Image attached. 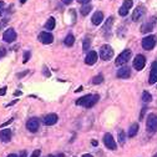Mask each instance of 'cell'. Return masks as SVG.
<instances>
[{
  "label": "cell",
  "mask_w": 157,
  "mask_h": 157,
  "mask_svg": "<svg viewBox=\"0 0 157 157\" xmlns=\"http://www.w3.org/2000/svg\"><path fill=\"white\" fill-rule=\"evenodd\" d=\"M14 121V119H10L9 121H6V122H4V123H2V125H0V128L2 127H5V126H8V125H10V123Z\"/></svg>",
  "instance_id": "cell-32"
},
{
  "label": "cell",
  "mask_w": 157,
  "mask_h": 157,
  "mask_svg": "<svg viewBox=\"0 0 157 157\" xmlns=\"http://www.w3.org/2000/svg\"><path fill=\"white\" fill-rule=\"evenodd\" d=\"M145 13H146L145 6L143 5H138L136 9H135L134 14H132V20H134V21H138L145 15Z\"/></svg>",
  "instance_id": "cell-11"
},
{
  "label": "cell",
  "mask_w": 157,
  "mask_h": 157,
  "mask_svg": "<svg viewBox=\"0 0 157 157\" xmlns=\"http://www.w3.org/2000/svg\"><path fill=\"white\" fill-rule=\"evenodd\" d=\"M100 57L105 61H109L113 57V50L110 45H102L100 49Z\"/></svg>",
  "instance_id": "cell-3"
},
{
  "label": "cell",
  "mask_w": 157,
  "mask_h": 157,
  "mask_svg": "<svg viewBox=\"0 0 157 157\" xmlns=\"http://www.w3.org/2000/svg\"><path fill=\"white\" fill-rule=\"evenodd\" d=\"M80 91H82V86H80L79 89H76V90H75V92H80Z\"/></svg>",
  "instance_id": "cell-42"
},
{
  "label": "cell",
  "mask_w": 157,
  "mask_h": 157,
  "mask_svg": "<svg viewBox=\"0 0 157 157\" xmlns=\"http://www.w3.org/2000/svg\"><path fill=\"white\" fill-rule=\"evenodd\" d=\"M91 9H92L91 5H90V4H85V5H82V8L80 9V13H81L82 16H86L90 11H91Z\"/></svg>",
  "instance_id": "cell-21"
},
{
  "label": "cell",
  "mask_w": 157,
  "mask_h": 157,
  "mask_svg": "<svg viewBox=\"0 0 157 157\" xmlns=\"http://www.w3.org/2000/svg\"><path fill=\"white\" fill-rule=\"evenodd\" d=\"M130 76H131V69L128 66H123V68L119 69V71H117L119 79H128Z\"/></svg>",
  "instance_id": "cell-15"
},
{
  "label": "cell",
  "mask_w": 157,
  "mask_h": 157,
  "mask_svg": "<svg viewBox=\"0 0 157 157\" xmlns=\"http://www.w3.org/2000/svg\"><path fill=\"white\" fill-rule=\"evenodd\" d=\"M77 3H80V4H89L90 3V0H77Z\"/></svg>",
  "instance_id": "cell-37"
},
{
  "label": "cell",
  "mask_w": 157,
  "mask_h": 157,
  "mask_svg": "<svg viewBox=\"0 0 157 157\" xmlns=\"http://www.w3.org/2000/svg\"><path fill=\"white\" fill-rule=\"evenodd\" d=\"M97 61V53L96 51H89L86 57H85V62L87 65H94Z\"/></svg>",
  "instance_id": "cell-16"
},
{
  "label": "cell",
  "mask_w": 157,
  "mask_h": 157,
  "mask_svg": "<svg viewBox=\"0 0 157 157\" xmlns=\"http://www.w3.org/2000/svg\"><path fill=\"white\" fill-rule=\"evenodd\" d=\"M142 101L143 102H151L152 101V95L147 91H143L142 92Z\"/></svg>",
  "instance_id": "cell-23"
},
{
  "label": "cell",
  "mask_w": 157,
  "mask_h": 157,
  "mask_svg": "<svg viewBox=\"0 0 157 157\" xmlns=\"http://www.w3.org/2000/svg\"><path fill=\"white\" fill-rule=\"evenodd\" d=\"M138 123H132V125L130 126L128 128V132H127V136L128 137H135L137 135V132H138Z\"/></svg>",
  "instance_id": "cell-19"
},
{
  "label": "cell",
  "mask_w": 157,
  "mask_h": 157,
  "mask_svg": "<svg viewBox=\"0 0 157 157\" xmlns=\"http://www.w3.org/2000/svg\"><path fill=\"white\" fill-rule=\"evenodd\" d=\"M30 56H31L30 51H25V53H24V59H23V62H24V64H26V62L30 60Z\"/></svg>",
  "instance_id": "cell-28"
},
{
  "label": "cell",
  "mask_w": 157,
  "mask_h": 157,
  "mask_svg": "<svg viewBox=\"0 0 157 157\" xmlns=\"http://www.w3.org/2000/svg\"><path fill=\"white\" fill-rule=\"evenodd\" d=\"M148 82H150V84H156L157 82V61H153L151 65V72H150Z\"/></svg>",
  "instance_id": "cell-14"
},
{
  "label": "cell",
  "mask_w": 157,
  "mask_h": 157,
  "mask_svg": "<svg viewBox=\"0 0 157 157\" xmlns=\"http://www.w3.org/2000/svg\"><path fill=\"white\" fill-rule=\"evenodd\" d=\"M43 72H44V75H45V76H47V77H49V76H50V75H51V74H50V71H49V70H47L46 68H44V70H43Z\"/></svg>",
  "instance_id": "cell-35"
},
{
  "label": "cell",
  "mask_w": 157,
  "mask_h": 157,
  "mask_svg": "<svg viewBox=\"0 0 157 157\" xmlns=\"http://www.w3.org/2000/svg\"><path fill=\"white\" fill-rule=\"evenodd\" d=\"M90 45H91V39L90 38H85L84 40V45H82V49H84V51H87L90 49Z\"/></svg>",
  "instance_id": "cell-25"
},
{
  "label": "cell",
  "mask_w": 157,
  "mask_h": 157,
  "mask_svg": "<svg viewBox=\"0 0 157 157\" xmlns=\"http://www.w3.org/2000/svg\"><path fill=\"white\" fill-rule=\"evenodd\" d=\"M14 95H15V96H20V95H21V91H15Z\"/></svg>",
  "instance_id": "cell-41"
},
{
  "label": "cell",
  "mask_w": 157,
  "mask_h": 157,
  "mask_svg": "<svg viewBox=\"0 0 157 157\" xmlns=\"http://www.w3.org/2000/svg\"><path fill=\"white\" fill-rule=\"evenodd\" d=\"M101 82H104V76L102 75H97L92 80V84L94 85H98V84H101Z\"/></svg>",
  "instance_id": "cell-27"
},
{
  "label": "cell",
  "mask_w": 157,
  "mask_h": 157,
  "mask_svg": "<svg viewBox=\"0 0 157 157\" xmlns=\"http://www.w3.org/2000/svg\"><path fill=\"white\" fill-rule=\"evenodd\" d=\"M0 140L3 142H9L11 140V130L10 128H5L0 131Z\"/></svg>",
  "instance_id": "cell-17"
},
{
  "label": "cell",
  "mask_w": 157,
  "mask_h": 157,
  "mask_svg": "<svg viewBox=\"0 0 157 157\" xmlns=\"http://www.w3.org/2000/svg\"><path fill=\"white\" fill-rule=\"evenodd\" d=\"M112 23H113V16H110L109 20L106 21L105 26H104V31H110V30H111V25H112Z\"/></svg>",
  "instance_id": "cell-24"
},
{
  "label": "cell",
  "mask_w": 157,
  "mask_h": 157,
  "mask_svg": "<svg viewBox=\"0 0 157 157\" xmlns=\"http://www.w3.org/2000/svg\"><path fill=\"white\" fill-rule=\"evenodd\" d=\"M45 29L47 31H51L53 29H55V19L54 18H49L46 24H45Z\"/></svg>",
  "instance_id": "cell-20"
},
{
  "label": "cell",
  "mask_w": 157,
  "mask_h": 157,
  "mask_svg": "<svg viewBox=\"0 0 157 157\" xmlns=\"http://www.w3.org/2000/svg\"><path fill=\"white\" fill-rule=\"evenodd\" d=\"M104 143H105V146L107 148H109V150H116V148H117V143H116V141H115V138L112 137L111 134H105Z\"/></svg>",
  "instance_id": "cell-7"
},
{
  "label": "cell",
  "mask_w": 157,
  "mask_h": 157,
  "mask_svg": "<svg viewBox=\"0 0 157 157\" xmlns=\"http://www.w3.org/2000/svg\"><path fill=\"white\" fill-rule=\"evenodd\" d=\"M4 6H5V3L4 2H0V16H2L3 13H4Z\"/></svg>",
  "instance_id": "cell-33"
},
{
  "label": "cell",
  "mask_w": 157,
  "mask_h": 157,
  "mask_svg": "<svg viewBox=\"0 0 157 157\" xmlns=\"http://www.w3.org/2000/svg\"><path fill=\"white\" fill-rule=\"evenodd\" d=\"M145 112H146V107H142V111H141V116H140V120H143Z\"/></svg>",
  "instance_id": "cell-36"
},
{
  "label": "cell",
  "mask_w": 157,
  "mask_h": 157,
  "mask_svg": "<svg viewBox=\"0 0 157 157\" xmlns=\"http://www.w3.org/2000/svg\"><path fill=\"white\" fill-rule=\"evenodd\" d=\"M8 157H18V155H15V153H10V155H8Z\"/></svg>",
  "instance_id": "cell-44"
},
{
  "label": "cell",
  "mask_w": 157,
  "mask_h": 157,
  "mask_svg": "<svg viewBox=\"0 0 157 157\" xmlns=\"http://www.w3.org/2000/svg\"><path fill=\"white\" fill-rule=\"evenodd\" d=\"M20 157H26V152H25V151H23L21 155H20Z\"/></svg>",
  "instance_id": "cell-43"
},
{
  "label": "cell",
  "mask_w": 157,
  "mask_h": 157,
  "mask_svg": "<svg viewBox=\"0 0 157 157\" xmlns=\"http://www.w3.org/2000/svg\"><path fill=\"white\" fill-rule=\"evenodd\" d=\"M39 126H40V122H39V120H38L36 117L30 119V120L28 121V123H26V128H28L30 132H38Z\"/></svg>",
  "instance_id": "cell-12"
},
{
  "label": "cell",
  "mask_w": 157,
  "mask_h": 157,
  "mask_svg": "<svg viewBox=\"0 0 157 157\" xmlns=\"http://www.w3.org/2000/svg\"><path fill=\"white\" fill-rule=\"evenodd\" d=\"M132 5H134L132 0H125L123 4H122V8H123V9H126V10H130L131 8H132Z\"/></svg>",
  "instance_id": "cell-26"
},
{
  "label": "cell",
  "mask_w": 157,
  "mask_h": 157,
  "mask_svg": "<svg viewBox=\"0 0 157 157\" xmlns=\"http://www.w3.org/2000/svg\"><path fill=\"white\" fill-rule=\"evenodd\" d=\"M38 39H39V41H40L41 44H45V45L51 44L53 41H54V36L50 34V32H47V31L40 32L39 36H38Z\"/></svg>",
  "instance_id": "cell-9"
},
{
  "label": "cell",
  "mask_w": 157,
  "mask_h": 157,
  "mask_svg": "<svg viewBox=\"0 0 157 157\" xmlns=\"http://www.w3.org/2000/svg\"><path fill=\"white\" fill-rule=\"evenodd\" d=\"M18 100H19V98H15L14 101H11V102H9V104H8V106H13L14 104H16V102H18Z\"/></svg>",
  "instance_id": "cell-39"
},
{
  "label": "cell",
  "mask_w": 157,
  "mask_h": 157,
  "mask_svg": "<svg viewBox=\"0 0 157 157\" xmlns=\"http://www.w3.org/2000/svg\"><path fill=\"white\" fill-rule=\"evenodd\" d=\"M153 157H157V153H156V155H155V156H153Z\"/></svg>",
  "instance_id": "cell-48"
},
{
  "label": "cell",
  "mask_w": 157,
  "mask_h": 157,
  "mask_svg": "<svg viewBox=\"0 0 157 157\" xmlns=\"http://www.w3.org/2000/svg\"><path fill=\"white\" fill-rule=\"evenodd\" d=\"M146 65V57L143 55H137L134 60V69H136L137 71H141Z\"/></svg>",
  "instance_id": "cell-10"
},
{
  "label": "cell",
  "mask_w": 157,
  "mask_h": 157,
  "mask_svg": "<svg viewBox=\"0 0 157 157\" xmlns=\"http://www.w3.org/2000/svg\"><path fill=\"white\" fill-rule=\"evenodd\" d=\"M102 20H104V13L102 11H96L92 15V19H91L94 25H100V24L102 23Z\"/></svg>",
  "instance_id": "cell-18"
},
{
  "label": "cell",
  "mask_w": 157,
  "mask_h": 157,
  "mask_svg": "<svg viewBox=\"0 0 157 157\" xmlns=\"http://www.w3.org/2000/svg\"><path fill=\"white\" fill-rule=\"evenodd\" d=\"M47 157H64L62 153H59V155H50V156H47Z\"/></svg>",
  "instance_id": "cell-40"
},
{
  "label": "cell",
  "mask_w": 157,
  "mask_h": 157,
  "mask_svg": "<svg viewBox=\"0 0 157 157\" xmlns=\"http://www.w3.org/2000/svg\"><path fill=\"white\" fill-rule=\"evenodd\" d=\"M62 3H64L65 5H70V4L72 3V0H62Z\"/></svg>",
  "instance_id": "cell-38"
},
{
  "label": "cell",
  "mask_w": 157,
  "mask_h": 157,
  "mask_svg": "<svg viewBox=\"0 0 157 157\" xmlns=\"http://www.w3.org/2000/svg\"><path fill=\"white\" fill-rule=\"evenodd\" d=\"M119 140H120V142H121V143H125L126 135H125V132H123V131H120V137H119Z\"/></svg>",
  "instance_id": "cell-29"
},
{
  "label": "cell",
  "mask_w": 157,
  "mask_h": 157,
  "mask_svg": "<svg viewBox=\"0 0 157 157\" xmlns=\"http://www.w3.org/2000/svg\"><path fill=\"white\" fill-rule=\"evenodd\" d=\"M146 127L147 131L153 134V132L157 131V115L155 113H150L147 116V122H146Z\"/></svg>",
  "instance_id": "cell-2"
},
{
  "label": "cell",
  "mask_w": 157,
  "mask_h": 157,
  "mask_svg": "<svg viewBox=\"0 0 157 157\" xmlns=\"http://www.w3.org/2000/svg\"><path fill=\"white\" fill-rule=\"evenodd\" d=\"M6 54H8L6 49H5V47H0V59H3V57H4Z\"/></svg>",
  "instance_id": "cell-30"
},
{
  "label": "cell",
  "mask_w": 157,
  "mask_h": 157,
  "mask_svg": "<svg viewBox=\"0 0 157 157\" xmlns=\"http://www.w3.org/2000/svg\"><path fill=\"white\" fill-rule=\"evenodd\" d=\"M40 153H41V151H40V150H35L34 152L31 153V156H30V157H40Z\"/></svg>",
  "instance_id": "cell-31"
},
{
  "label": "cell",
  "mask_w": 157,
  "mask_h": 157,
  "mask_svg": "<svg viewBox=\"0 0 157 157\" xmlns=\"http://www.w3.org/2000/svg\"><path fill=\"white\" fill-rule=\"evenodd\" d=\"M20 3H21V4H25V3H26V0H20Z\"/></svg>",
  "instance_id": "cell-47"
},
{
  "label": "cell",
  "mask_w": 157,
  "mask_h": 157,
  "mask_svg": "<svg viewBox=\"0 0 157 157\" xmlns=\"http://www.w3.org/2000/svg\"><path fill=\"white\" fill-rule=\"evenodd\" d=\"M57 120H59V117H57L56 113H47L44 117V123L46 126H53L57 122Z\"/></svg>",
  "instance_id": "cell-13"
},
{
  "label": "cell",
  "mask_w": 157,
  "mask_h": 157,
  "mask_svg": "<svg viewBox=\"0 0 157 157\" xmlns=\"http://www.w3.org/2000/svg\"><path fill=\"white\" fill-rule=\"evenodd\" d=\"M91 143H92V146H97V141H95V140H94V141H92Z\"/></svg>",
  "instance_id": "cell-46"
},
{
  "label": "cell",
  "mask_w": 157,
  "mask_h": 157,
  "mask_svg": "<svg viewBox=\"0 0 157 157\" xmlns=\"http://www.w3.org/2000/svg\"><path fill=\"white\" fill-rule=\"evenodd\" d=\"M16 39V31L14 29H8L4 31V34H3V40L5 41V43L8 44H11L14 43Z\"/></svg>",
  "instance_id": "cell-8"
},
{
  "label": "cell",
  "mask_w": 157,
  "mask_h": 157,
  "mask_svg": "<svg viewBox=\"0 0 157 157\" xmlns=\"http://www.w3.org/2000/svg\"><path fill=\"white\" fill-rule=\"evenodd\" d=\"M6 90H8V87H6V86H4V87L0 89V96H4V95L6 94Z\"/></svg>",
  "instance_id": "cell-34"
},
{
  "label": "cell",
  "mask_w": 157,
  "mask_h": 157,
  "mask_svg": "<svg viewBox=\"0 0 157 157\" xmlns=\"http://www.w3.org/2000/svg\"><path fill=\"white\" fill-rule=\"evenodd\" d=\"M82 157H94V156H92V155H90V153H85Z\"/></svg>",
  "instance_id": "cell-45"
},
{
  "label": "cell",
  "mask_w": 157,
  "mask_h": 157,
  "mask_svg": "<svg viewBox=\"0 0 157 157\" xmlns=\"http://www.w3.org/2000/svg\"><path fill=\"white\" fill-rule=\"evenodd\" d=\"M131 57V50H128V49H126V50H123L117 59L115 60V64H116V66H121V65H125Z\"/></svg>",
  "instance_id": "cell-5"
},
{
  "label": "cell",
  "mask_w": 157,
  "mask_h": 157,
  "mask_svg": "<svg viewBox=\"0 0 157 157\" xmlns=\"http://www.w3.org/2000/svg\"><path fill=\"white\" fill-rule=\"evenodd\" d=\"M156 21H157V16H156V15L151 16V18L148 19V20L143 24V25L141 26V32H143V34H146V32H151V31L155 29Z\"/></svg>",
  "instance_id": "cell-4"
},
{
  "label": "cell",
  "mask_w": 157,
  "mask_h": 157,
  "mask_svg": "<svg viewBox=\"0 0 157 157\" xmlns=\"http://www.w3.org/2000/svg\"><path fill=\"white\" fill-rule=\"evenodd\" d=\"M98 98H100V96H98V95H85V96L80 97L79 100L76 101V105L84 106L85 109H91V107H94L97 104Z\"/></svg>",
  "instance_id": "cell-1"
},
{
  "label": "cell",
  "mask_w": 157,
  "mask_h": 157,
  "mask_svg": "<svg viewBox=\"0 0 157 157\" xmlns=\"http://www.w3.org/2000/svg\"><path fill=\"white\" fill-rule=\"evenodd\" d=\"M74 43H75V38H74L72 34H69L68 36L65 38V40H64V44H65L66 46H72Z\"/></svg>",
  "instance_id": "cell-22"
},
{
  "label": "cell",
  "mask_w": 157,
  "mask_h": 157,
  "mask_svg": "<svg viewBox=\"0 0 157 157\" xmlns=\"http://www.w3.org/2000/svg\"><path fill=\"white\" fill-rule=\"evenodd\" d=\"M155 45H156V38L153 35H148L142 39V47L145 50H148V51L152 50Z\"/></svg>",
  "instance_id": "cell-6"
}]
</instances>
